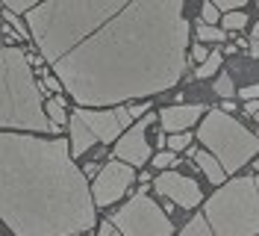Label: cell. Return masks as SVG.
<instances>
[{
    "instance_id": "obj_22",
    "label": "cell",
    "mask_w": 259,
    "mask_h": 236,
    "mask_svg": "<svg viewBox=\"0 0 259 236\" xmlns=\"http://www.w3.org/2000/svg\"><path fill=\"white\" fill-rule=\"evenodd\" d=\"M189 142H192V136H189V133H174V136L168 139V151H174V154H177V151H183Z\"/></svg>"
},
{
    "instance_id": "obj_25",
    "label": "cell",
    "mask_w": 259,
    "mask_h": 236,
    "mask_svg": "<svg viewBox=\"0 0 259 236\" xmlns=\"http://www.w3.org/2000/svg\"><path fill=\"white\" fill-rule=\"evenodd\" d=\"M45 89H48V92H59V89H65V86H62L59 77H50L48 74V77H45Z\"/></svg>"
},
{
    "instance_id": "obj_3",
    "label": "cell",
    "mask_w": 259,
    "mask_h": 236,
    "mask_svg": "<svg viewBox=\"0 0 259 236\" xmlns=\"http://www.w3.org/2000/svg\"><path fill=\"white\" fill-rule=\"evenodd\" d=\"M48 92L45 83H35L32 65L21 47L3 45L0 53V127L3 133H53L59 136L62 127L50 121L41 94Z\"/></svg>"
},
{
    "instance_id": "obj_8",
    "label": "cell",
    "mask_w": 259,
    "mask_h": 236,
    "mask_svg": "<svg viewBox=\"0 0 259 236\" xmlns=\"http://www.w3.org/2000/svg\"><path fill=\"white\" fill-rule=\"evenodd\" d=\"M136 180V172L133 165L121 162V159H112L106 162V168L95 177V186H92V195H95L97 207H109L115 201L124 198V192L130 189V183Z\"/></svg>"
},
{
    "instance_id": "obj_27",
    "label": "cell",
    "mask_w": 259,
    "mask_h": 236,
    "mask_svg": "<svg viewBox=\"0 0 259 236\" xmlns=\"http://www.w3.org/2000/svg\"><path fill=\"white\" fill-rule=\"evenodd\" d=\"M192 53H194V59H197V62H200V65H203V62H206V59H209V56H212L209 50H206V47H200V45L194 47Z\"/></svg>"
},
{
    "instance_id": "obj_19",
    "label": "cell",
    "mask_w": 259,
    "mask_h": 236,
    "mask_svg": "<svg viewBox=\"0 0 259 236\" xmlns=\"http://www.w3.org/2000/svg\"><path fill=\"white\" fill-rule=\"evenodd\" d=\"M35 6H38V3H32V0H6V3H3V9H9L12 15H18V12H27V15H30Z\"/></svg>"
},
{
    "instance_id": "obj_20",
    "label": "cell",
    "mask_w": 259,
    "mask_h": 236,
    "mask_svg": "<svg viewBox=\"0 0 259 236\" xmlns=\"http://www.w3.org/2000/svg\"><path fill=\"white\" fill-rule=\"evenodd\" d=\"M200 18H203V24L215 27V24H218V18H221V9H218L215 3H203V6H200Z\"/></svg>"
},
{
    "instance_id": "obj_4",
    "label": "cell",
    "mask_w": 259,
    "mask_h": 236,
    "mask_svg": "<svg viewBox=\"0 0 259 236\" xmlns=\"http://www.w3.org/2000/svg\"><path fill=\"white\" fill-rule=\"evenodd\" d=\"M203 216L215 236H259V192L253 177H233L215 189Z\"/></svg>"
},
{
    "instance_id": "obj_34",
    "label": "cell",
    "mask_w": 259,
    "mask_h": 236,
    "mask_svg": "<svg viewBox=\"0 0 259 236\" xmlns=\"http://www.w3.org/2000/svg\"><path fill=\"white\" fill-rule=\"evenodd\" d=\"M256 124H259V115H256Z\"/></svg>"
},
{
    "instance_id": "obj_13",
    "label": "cell",
    "mask_w": 259,
    "mask_h": 236,
    "mask_svg": "<svg viewBox=\"0 0 259 236\" xmlns=\"http://www.w3.org/2000/svg\"><path fill=\"white\" fill-rule=\"evenodd\" d=\"M180 236H215L212 233V227H209V221H206V216L203 213H197L183 230H180Z\"/></svg>"
},
{
    "instance_id": "obj_1",
    "label": "cell",
    "mask_w": 259,
    "mask_h": 236,
    "mask_svg": "<svg viewBox=\"0 0 259 236\" xmlns=\"http://www.w3.org/2000/svg\"><path fill=\"white\" fill-rule=\"evenodd\" d=\"M32 42L82 110H115L177 86L189 68L180 0H48L27 15Z\"/></svg>"
},
{
    "instance_id": "obj_2",
    "label": "cell",
    "mask_w": 259,
    "mask_h": 236,
    "mask_svg": "<svg viewBox=\"0 0 259 236\" xmlns=\"http://www.w3.org/2000/svg\"><path fill=\"white\" fill-rule=\"evenodd\" d=\"M95 207L62 136H0V219L15 236H80L95 227Z\"/></svg>"
},
{
    "instance_id": "obj_32",
    "label": "cell",
    "mask_w": 259,
    "mask_h": 236,
    "mask_svg": "<svg viewBox=\"0 0 259 236\" xmlns=\"http://www.w3.org/2000/svg\"><path fill=\"white\" fill-rule=\"evenodd\" d=\"M253 42H259V24L253 27Z\"/></svg>"
},
{
    "instance_id": "obj_28",
    "label": "cell",
    "mask_w": 259,
    "mask_h": 236,
    "mask_svg": "<svg viewBox=\"0 0 259 236\" xmlns=\"http://www.w3.org/2000/svg\"><path fill=\"white\" fill-rule=\"evenodd\" d=\"M244 112L256 118V115H259V100H247V104H244Z\"/></svg>"
},
{
    "instance_id": "obj_16",
    "label": "cell",
    "mask_w": 259,
    "mask_h": 236,
    "mask_svg": "<svg viewBox=\"0 0 259 236\" xmlns=\"http://www.w3.org/2000/svg\"><path fill=\"white\" fill-rule=\"evenodd\" d=\"M197 39L200 42H224V30H218V27H209V24H197Z\"/></svg>"
},
{
    "instance_id": "obj_12",
    "label": "cell",
    "mask_w": 259,
    "mask_h": 236,
    "mask_svg": "<svg viewBox=\"0 0 259 236\" xmlns=\"http://www.w3.org/2000/svg\"><path fill=\"white\" fill-rule=\"evenodd\" d=\"M194 162H197V168H200V172L206 174V180H209V183H215V186H224L227 172H224V165L212 157L209 151H197V154H194Z\"/></svg>"
},
{
    "instance_id": "obj_9",
    "label": "cell",
    "mask_w": 259,
    "mask_h": 236,
    "mask_svg": "<svg viewBox=\"0 0 259 236\" xmlns=\"http://www.w3.org/2000/svg\"><path fill=\"white\" fill-rule=\"evenodd\" d=\"M150 124H153V115H145L136 127H130L115 142V159H121L127 165H145L147 157H150V145H147V127Z\"/></svg>"
},
{
    "instance_id": "obj_29",
    "label": "cell",
    "mask_w": 259,
    "mask_h": 236,
    "mask_svg": "<svg viewBox=\"0 0 259 236\" xmlns=\"http://www.w3.org/2000/svg\"><path fill=\"white\" fill-rule=\"evenodd\" d=\"M221 112H227V115H230V112H236V104H233V100H224V107H221Z\"/></svg>"
},
{
    "instance_id": "obj_7",
    "label": "cell",
    "mask_w": 259,
    "mask_h": 236,
    "mask_svg": "<svg viewBox=\"0 0 259 236\" xmlns=\"http://www.w3.org/2000/svg\"><path fill=\"white\" fill-rule=\"evenodd\" d=\"M112 224L124 236H174L171 219L153 204V198L145 189L139 195H133L121 210H115Z\"/></svg>"
},
{
    "instance_id": "obj_26",
    "label": "cell",
    "mask_w": 259,
    "mask_h": 236,
    "mask_svg": "<svg viewBox=\"0 0 259 236\" xmlns=\"http://www.w3.org/2000/svg\"><path fill=\"white\" fill-rule=\"evenodd\" d=\"M130 115L142 121V115H147V104H130Z\"/></svg>"
},
{
    "instance_id": "obj_24",
    "label": "cell",
    "mask_w": 259,
    "mask_h": 236,
    "mask_svg": "<svg viewBox=\"0 0 259 236\" xmlns=\"http://www.w3.org/2000/svg\"><path fill=\"white\" fill-rule=\"evenodd\" d=\"M239 94L244 97V104H247V100H259V86H256V83H253V86H244Z\"/></svg>"
},
{
    "instance_id": "obj_15",
    "label": "cell",
    "mask_w": 259,
    "mask_h": 236,
    "mask_svg": "<svg viewBox=\"0 0 259 236\" xmlns=\"http://www.w3.org/2000/svg\"><path fill=\"white\" fill-rule=\"evenodd\" d=\"M218 68H221V53L215 50L209 59H206V62H203L200 68H197V71H194V77H197V80H206V77H212V74H215Z\"/></svg>"
},
{
    "instance_id": "obj_30",
    "label": "cell",
    "mask_w": 259,
    "mask_h": 236,
    "mask_svg": "<svg viewBox=\"0 0 259 236\" xmlns=\"http://www.w3.org/2000/svg\"><path fill=\"white\" fill-rule=\"evenodd\" d=\"M82 172H85V174H95V177H97V174H100V172H97V162H92V165H85Z\"/></svg>"
},
{
    "instance_id": "obj_23",
    "label": "cell",
    "mask_w": 259,
    "mask_h": 236,
    "mask_svg": "<svg viewBox=\"0 0 259 236\" xmlns=\"http://www.w3.org/2000/svg\"><path fill=\"white\" fill-rule=\"evenodd\" d=\"M174 159H177L174 151H162V154L153 157V165H156V168H168V165H174Z\"/></svg>"
},
{
    "instance_id": "obj_17",
    "label": "cell",
    "mask_w": 259,
    "mask_h": 236,
    "mask_svg": "<svg viewBox=\"0 0 259 236\" xmlns=\"http://www.w3.org/2000/svg\"><path fill=\"white\" fill-rule=\"evenodd\" d=\"M3 21H6V24H12V27H15L18 39H32V36H30V27H24V24H27V21H21V18H18V15H12V12H9V9H3Z\"/></svg>"
},
{
    "instance_id": "obj_10",
    "label": "cell",
    "mask_w": 259,
    "mask_h": 236,
    "mask_svg": "<svg viewBox=\"0 0 259 236\" xmlns=\"http://www.w3.org/2000/svg\"><path fill=\"white\" fill-rule=\"evenodd\" d=\"M153 189L159 192V195H165V198H171L177 207H183V210H194V207L200 204V186L194 183L192 177H186V174L180 172H165L156 177V183H153Z\"/></svg>"
},
{
    "instance_id": "obj_21",
    "label": "cell",
    "mask_w": 259,
    "mask_h": 236,
    "mask_svg": "<svg viewBox=\"0 0 259 236\" xmlns=\"http://www.w3.org/2000/svg\"><path fill=\"white\" fill-rule=\"evenodd\" d=\"M244 24H247V15H244V12H230V15H224L227 30H242Z\"/></svg>"
},
{
    "instance_id": "obj_6",
    "label": "cell",
    "mask_w": 259,
    "mask_h": 236,
    "mask_svg": "<svg viewBox=\"0 0 259 236\" xmlns=\"http://www.w3.org/2000/svg\"><path fill=\"white\" fill-rule=\"evenodd\" d=\"M133 115L130 107H115V110H77L71 112V154L82 157L95 142H115L124 136Z\"/></svg>"
},
{
    "instance_id": "obj_33",
    "label": "cell",
    "mask_w": 259,
    "mask_h": 236,
    "mask_svg": "<svg viewBox=\"0 0 259 236\" xmlns=\"http://www.w3.org/2000/svg\"><path fill=\"white\" fill-rule=\"evenodd\" d=\"M253 180H256V192H259V174H256V177H253Z\"/></svg>"
},
{
    "instance_id": "obj_14",
    "label": "cell",
    "mask_w": 259,
    "mask_h": 236,
    "mask_svg": "<svg viewBox=\"0 0 259 236\" xmlns=\"http://www.w3.org/2000/svg\"><path fill=\"white\" fill-rule=\"evenodd\" d=\"M48 115L56 127H62L65 121H71V115H65V97L62 94H56L53 100H48Z\"/></svg>"
},
{
    "instance_id": "obj_18",
    "label": "cell",
    "mask_w": 259,
    "mask_h": 236,
    "mask_svg": "<svg viewBox=\"0 0 259 236\" xmlns=\"http://www.w3.org/2000/svg\"><path fill=\"white\" fill-rule=\"evenodd\" d=\"M215 92L221 94V97H227V100H230V97L236 94V86H233V77H230V74H221V77L215 80Z\"/></svg>"
},
{
    "instance_id": "obj_5",
    "label": "cell",
    "mask_w": 259,
    "mask_h": 236,
    "mask_svg": "<svg viewBox=\"0 0 259 236\" xmlns=\"http://www.w3.org/2000/svg\"><path fill=\"white\" fill-rule=\"evenodd\" d=\"M197 139L224 165L227 174H236L242 165H247V159L259 154V136H253L247 127H242L236 118H230L221 110L206 112V118L200 121V130H197Z\"/></svg>"
},
{
    "instance_id": "obj_11",
    "label": "cell",
    "mask_w": 259,
    "mask_h": 236,
    "mask_svg": "<svg viewBox=\"0 0 259 236\" xmlns=\"http://www.w3.org/2000/svg\"><path fill=\"white\" fill-rule=\"evenodd\" d=\"M203 115V104H177V107H165V110H159V124L165 133H186L189 127L197 121Z\"/></svg>"
},
{
    "instance_id": "obj_31",
    "label": "cell",
    "mask_w": 259,
    "mask_h": 236,
    "mask_svg": "<svg viewBox=\"0 0 259 236\" xmlns=\"http://www.w3.org/2000/svg\"><path fill=\"white\" fill-rule=\"evenodd\" d=\"M250 53H253V56L259 59V42H250Z\"/></svg>"
}]
</instances>
